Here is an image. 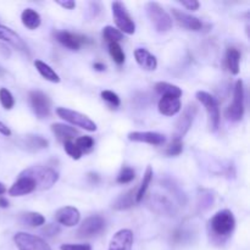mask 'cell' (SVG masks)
I'll return each instance as SVG.
<instances>
[{"label":"cell","instance_id":"1","mask_svg":"<svg viewBox=\"0 0 250 250\" xmlns=\"http://www.w3.org/2000/svg\"><path fill=\"white\" fill-rule=\"evenodd\" d=\"M21 176L32 178L36 183V189H49L59 180V173L55 170L45 166H32L20 173Z\"/></svg>","mask_w":250,"mask_h":250},{"label":"cell","instance_id":"2","mask_svg":"<svg viewBox=\"0 0 250 250\" xmlns=\"http://www.w3.org/2000/svg\"><path fill=\"white\" fill-rule=\"evenodd\" d=\"M146 15L150 20L151 24L158 32H167L172 27V19L170 15L166 12V10L161 6L159 2L150 1L146 5Z\"/></svg>","mask_w":250,"mask_h":250},{"label":"cell","instance_id":"3","mask_svg":"<svg viewBox=\"0 0 250 250\" xmlns=\"http://www.w3.org/2000/svg\"><path fill=\"white\" fill-rule=\"evenodd\" d=\"M212 233L219 237H229L236 227V220L229 210H221L216 212L210 220Z\"/></svg>","mask_w":250,"mask_h":250},{"label":"cell","instance_id":"4","mask_svg":"<svg viewBox=\"0 0 250 250\" xmlns=\"http://www.w3.org/2000/svg\"><path fill=\"white\" fill-rule=\"evenodd\" d=\"M197 99L204 105L205 110L208 112V119H209V127L210 131H217L220 126V109L217 104L216 98L212 97L211 94L207 92H197Z\"/></svg>","mask_w":250,"mask_h":250},{"label":"cell","instance_id":"5","mask_svg":"<svg viewBox=\"0 0 250 250\" xmlns=\"http://www.w3.org/2000/svg\"><path fill=\"white\" fill-rule=\"evenodd\" d=\"M56 114H58L59 117H61L65 121L70 122L73 126L81 127V128L85 129L88 132L97 131V125H95V122H93L89 117L81 114V112L71 109H66V107H58L56 109Z\"/></svg>","mask_w":250,"mask_h":250},{"label":"cell","instance_id":"6","mask_svg":"<svg viewBox=\"0 0 250 250\" xmlns=\"http://www.w3.org/2000/svg\"><path fill=\"white\" fill-rule=\"evenodd\" d=\"M244 115V87L243 81L238 80L234 85L233 102L226 110V117L231 121H241Z\"/></svg>","mask_w":250,"mask_h":250},{"label":"cell","instance_id":"7","mask_svg":"<svg viewBox=\"0 0 250 250\" xmlns=\"http://www.w3.org/2000/svg\"><path fill=\"white\" fill-rule=\"evenodd\" d=\"M112 15H114L115 22H116L119 31L126 34H133L136 32V24L127 12L126 6L121 1L112 2Z\"/></svg>","mask_w":250,"mask_h":250},{"label":"cell","instance_id":"8","mask_svg":"<svg viewBox=\"0 0 250 250\" xmlns=\"http://www.w3.org/2000/svg\"><path fill=\"white\" fill-rule=\"evenodd\" d=\"M14 242L19 250H51L44 239L34 234L19 232L14 236Z\"/></svg>","mask_w":250,"mask_h":250},{"label":"cell","instance_id":"9","mask_svg":"<svg viewBox=\"0 0 250 250\" xmlns=\"http://www.w3.org/2000/svg\"><path fill=\"white\" fill-rule=\"evenodd\" d=\"M29 102H31L32 110L39 119H46L50 115V100L43 92L32 90L29 93Z\"/></svg>","mask_w":250,"mask_h":250},{"label":"cell","instance_id":"10","mask_svg":"<svg viewBox=\"0 0 250 250\" xmlns=\"http://www.w3.org/2000/svg\"><path fill=\"white\" fill-rule=\"evenodd\" d=\"M105 227V220L102 216L98 215H93V216L87 217L82 225L78 229L77 234L80 238H90V237L97 236L98 233L104 229Z\"/></svg>","mask_w":250,"mask_h":250},{"label":"cell","instance_id":"11","mask_svg":"<svg viewBox=\"0 0 250 250\" xmlns=\"http://www.w3.org/2000/svg\"><path fill=\"white\" fill-rule=\"evenodd\" d=\"M195 115H197V106H195V105H189V106L183 111L182 116L178 119L177 124H176L175 133H173V141L182 142V138L186 136V133L189 131L190 126H192Z\"/></svg>","mask_w":250,"mask_h":250},{"label":"cell","instance_id":"12","mask_svg":"<svg viewBox=\"0 0 250 250\" xmlns=\"http://www.w3.org/2000/svg\"><path fill=\"white\" fill-rule=\"evenodd\" d=\"M133 247V232L131 229H121L110 241L109 250H132Z\"/></svg>","mask_w":250,"mask_h":250},{"label":"cell","instance_id":"13","mask_svg":"<svg viewBox=\"0 0 250 250\" xmlns=\"http://www.w3.org/2000/svg\"><path fill=\"white\" fill-rule=\"evenodd\" d=\"M80 211L73 207H63L55 212L56 222L66 227L76 226L80 222Z\"/></svg>","mask_w":250,"mask_h":250},{"label":"cell","instance_id":"14","mask_svg":"<svg viewBox=\"0 0 250 250\" xmlns=\"http://www.w3.org/2000/svg\"><path fill=\"white\" fill-rule=\"evenodd\" d=\"M128 139L131 142H141L151 146H163L166 142V137L158 132H131Z\"/></svg>","mask_w":250,"mask_h":250},{"label":"cell","instance_id":"15","mask_svg":"<svg viewBox=\"0 0 250 250\" xmlns=\"http://www.w3.org/2000/svg\"><path fill=\"white\" fill-rule=\"evenodd\" d=\"M172 15L175 17L176 22L183 28H187L189 31H200L203 28V23L198 17L192 16L189 14L181 11L178 9H172Z\"/></svg>","mask_w":250,"mask_h":250},{"label":"cell","instance_id":"16","mask_svg":"<svg viewBox=\"0 0 250 250\" xmlns=\"http://www.w3.org/2000/svg\"><path fill=\"white\" fill-rule=\"evenodd\" d=\"M34 189H36V183H34V181L32 178L26 177V176L20 175L16 182L9 189V194L11 197H21V195L29 194Z\"/></svg>","mask_w":250,"mask_h":250},{"label":"cell","instance_id":"17","mask_svg":"<svg viewBox=\"0 0 250 250\" xmlns=\"http://www.w3.org/2000/svg\"><path fill=\"white\" fill-rule=\"evenodd\" d=\"M55 38L59 43L62 44L66 48L71 49V50H78L83 43H85V37H80L77 34L70 33L67 31H58L55 33Z\"/></svg>","mask_w":250,"mask_h":250},{"label":"cell","instance_id":"18","mask_svg":"<svg viewBox=\"0 0 250 250\" xmlns=\"http://www.w3.org/2000/svg\"><path fill=\"white\" fill-rule=\"evenodd\" d=\"M181 100L180 98L173 97V95H163V98L159 102V111L165 116H175L181 110Z\"/></svg>","mask_w":250,"mask_h":250},{"label":"cell","instance_id":"19","mask_svg":"<svg viewBox=\"0 0 250 250\" xmlns=\"http://www.w3.org/2000/svg\"><path fill=\"white\" fill-rule=\"evenodd\" d=\"M0 39L6 42V43L11 44L12 46H15L19 50L27 53V45L23 43L21 37L16 32L12 31L11 28H9V27H5L2 24H0Z\"/></svg>","mask_w":250,"mask_h":250},{"label":"cell","instance_id":"20","mask_svg":"<svg viewBox=\"0 0 250 250\" xmlns=\"http://www.w3.org/2000/svg\"><path fill=\"white\" fill-rule=\"evenodd\" d=\"M134 58L138 65L146 71H154L158 67V61L154 55H151L146 49L138 48L134 50Z\"/></svg>","mask_w":250,"mask_h":250},{"label":"cell","instance_id":"21","mask_svg":"<svg viewBox=\"0 0 250 250\" xmlns=\"http://www.w3.org/2000/svg\"><path fill=\"white\" fill-rule=\"evenodd\" d=\"M51 131H53V133L58 137L59 141L63 142V143H65V142H71V139H73L76 136H78L77 129L63 124H53L51 125Z\"/></svg>","mask_w":250,"mask_h":250},{"label":"cell","instance_id":"22","mask_svg":"<svg viewBox=\"0 0 250 250\" xmlns=\"http://www.w3.org/2000/svg\"><path fill=\"white\" fill-rule=\"evenodd\" d=\"M136 190L129 189L128 192L125 193V194H121L114 203H112V209L115 210H127L129 208H132L134 205V202H136Z\"/></svg>","mask_w":250,"mask_h":250},{"label":"cell","instance_id":"23","mask_svg":"<svg viewBox=\"0 0 250 250\" xmlns=\"http://www.w3.org/2000/svg\"><path fill=\"white\" fill-rule=\"evenodd\" d=\"M21 20L23 26L27 27L28 29H37L42 23L41 15L33 9L23 10L21 15Z\"/></svg>","mask_w":250,"mask_h":250},{"label":"cell","instance_id":"24","mask_svg":"<svg viewBox=\"0 0 250 250\" xmlns=\"http://www.w3.org/2000/svg\"><path fill=\"white\" fill-rule=\"evenodd\" d=\"M34 66H36V68L38 70V72L42 75V77L45 78L46 81H50V82H53V83L60 82V77H59L58 73H56L55 71H54L53 68L48 65V63L44 62V61L36 60L34 61Z\"/></svg>","mask_w":250,"mask_h":250},{"label":"cell","instance_id":"25","mask_svg":"<svg viewBox=\"0 0 250 250\" xmlns=\"http://www.w3.org/2000/svg\"><path fill=\"white\" fill-rule=\"evenodd\" d=\"M226 62L232 75H238L239 62H241V54H239V51L237 50L236 48H229L226 54Z\"/></svg>","mask_w":250,"mask_h":250},{"label":"cell","instance_id":"26","mask_svg":"<svg viewBox=\"0 0 250 250\" xmlns=\"http://www.w3.org/2000/svg\"><path fill=\"white\" fill-rule=\"evenodd\" d=\"M151 180H153V168H151V166H148L146 170V172H144L143 180H142L141 186H139L138 190L136 192V198H134V199H136V203H141L142 200H143L144 195H146V189H148Z\"/></svg>","mask_w":250,"mask_h":250},{"label":"cell","instance_id":"27","mask_svg":"<svg viewBox=\"0 0 250 250\" xmlns=\"http://www.w3.org/2000/svg\"><path fill=\"white\" fill-rule=\"evenodd\" d=\"M155 90L161 95H173L180 98L182 95V89L175 84L167 82H159L155 84Z\"/></svg>","mask_w":250,"mask_h":250},{"label":"cell","instance_id":"28","mask_svg":"<svg viewBox=\"0 0 250 250\" xmlns=\"http://www.w3.org/2000/svg\"><path fill=\"white\" fill-rule=\"evenodd\" d=\"M24 144H26V148L32 151L48 148L49 146L48 141L41 136H27L26 139H24Z\"/></svg>","mask_w":250,"mask_h":250},{"label":"cell","instance_id":"29","mask_svg":"<svg viewBox=\"0 0 250 250\" xmlns=\"http://www.w3.org/2000/svg\"><path fill=\"white\" fill-rule=\"evenodd\" d=\"M21 222L27 226L38 227L45 224V219L39 212H26L21 216Z\"/></svg>","mask_w":250,"mask_h":250},{"label":"cell","instance_id":"30","mask_svg":"<svg viewBox=\"0 0 250 250\" xmlns=\"http://www.w3.org/2000/svg\"><path fill=\"white\" fill-rule=\"evenodd\" d=\"M103 37L110 43H119L124 39V33L112 26H106L103 29Z\"/></svg>","mask_w":250,"mask_h":250},{"label":"cell","instance_id":"31","mask_svg":"<svg viewBox=\"0 0 250 250\" xmlns=\"http://www.w3.org/2000/svg\"><path fill=\"white\" fill-rule=\"evenodd\" d=\"M109 53L111 55L112 60L117 63V65H122L126 60V55H125L124 50L120 46L119 43H110L109 44Z\"/></svg>","mask_w":250,"mask_h":250},{"label":"cell","instance_id":"32","mask_svg":"<svg viewBox=\"0 0 250 250\" xmlns=\"http://www.w3.org/2000/svg\"><path fill=\"white\" fill-rule=\"evenodd\" d=\"M75 144L78 146V149L82 151V154L89 153V151H92V149L94 148V139L89 136L78 137Z\"/></svg>","mask_w":250,"mask_h":250},{"label":"cell","instance_id":"33","mask_svg":"<svg viewBox=\"0 0 250 250\" xmlns=\"http://www.w3.org/2000/svg\"><path fill=\"white\" fill-rule=\"evenodd\" d=\"M0 103L5 110H11L15 105V99L11 92L6 88H0Z\"/></svg>","mask_w":250,"mask_h":250},{"label":"cell","instance_id":"34","mask_svg":"<svg viewBox=\"0 0 250 250\" xmlns=\"http://www.w3.org/2000/svg\"><path fill=\"white\" fill-rule=\"evenodd\" d=\"M134 177H136V172H134L133 168L128 167V166H125V167H122V170L120 171L116 181H117V183L125 185V183L132 182V181L134 180Z\"/></svg>","mask_w":250,"mask_h":250},{"label":"cell","instance_id":"35","mask_svg":"<svg viewBox=\"0 0 250 250\" xmlns=\"http://www.w3.org/2000/svg\"><path fill=\"white\" fill-rule=\"evenodd\" d=\"M154 207L160 208L159 212H161V214L171 215V214H173V212H175L172 204H171V203L168 202L166 198H156L155 202H154Z\"/></svg>","mask_w":250,"mask_h":250},{"label":"cell","instance_id":"36","mask_svg":"<svg viewBox=\"0 0 250 250\" xmlns=\"http://www.w3.org/2000/svg\"><path fill=\"white\" fill-rule=\"evenodd\" d=\"M63 146H65V151L67 153L68 156H71L73 160H80L81 156H82V151L78 149V146L75 143H72V142H65Z\"/></svg>","mask_w":250,"mask_h":250},{"label":"cell","instance_id":"37","mask_svg":"<svg viewBox=\"0 0 250 250\" xmlns=\"http://www.w3.org/2000/svg\"><path fill=\"white\" fill-rule=\"evenodd\" d=\"M102 98L103 100H105L106 103H109L112 106H119L120 105V98L116 93L111 92V90H103L102 92Z\"/></svg>","mask_w":250,"mask_h":250},{"label":"cell","instance_id":"38","mask_svg":"<svg viewBox=\"0 0 250 250\" xmlns=\"http://www.w3.org/2000/svg\"><path fill=\"white\" fill-rule=\"evenodd\" d=\"M182 150H183L182 142L173 141L172 144L166 149V154H167L168 156H177L182 153Z\"/></svg>","mask_w":250,"mask_h":250},{"label":"cell","instance_id":"39","mask_svg":"<svg viewBox=\"0 0 250 250\" xmlns=\"http://www.w3.org/2000/svg\"><path fill=\"white\" fill-rule=\"evenodd\" d=\"M60 227H59V225H55V224H49V225H45V226L43 227V229H42V233H44L45 236L48 237H53V236H56L58 233H60Z\"/></svg>","mask_w":250,"mask_h":250},{"label":"cell","instance_id":"40","mask_svg":"<svg viewBox=\"0 0 250 250\" xmlns=\"http://www.w3.org/2000/svg\"><path fill=\"white\" fill-rule=\"evenodd\" d=\"M61 250H92L89 244H62Z\"/></svg>","mask_w":250,"mask_h":250},{"label":"cell","instance_id":"41","mask_svg":"<svg viewBox=\"0 0 250 250\" xmlns=\"http://www.w3.org/2000/svg\"><path fill=\"white\" fill-rule=\"evenodd\" d=\"M180 4L190 11H197L200 5L197 0H182V1H180Z\"/></svg>","mask_w":250,"mask_h":250},{"label":"cell","instance_id":"42","mask_svg":"<svg viewBox=\"0 0 250 250\" xmlns=\"http://www.w3.org/2000/svg\"><path fill=\"white\" fill-rule=\"evenodd\" d=\"M58 2L60 6L65 7V9H68V10H72L76 7V2L73 1V0H66V1H56Z\"/></svg>","mask_w":250,"mask_h":250},{"label":"cell","instance_id":"43","mask_svg":"<svg viewBox=\"0 0 250 250\" xmlns=\"http://www.w3.org/2000/svg\"><path fill=\"white\" fill-rule=\"evenodd\" d=\"M0 133H1L2 136H6V137L11 136V131H10V128L6 126V125L2 124L1 121H0Z\"/></svg>","mask_w":250,"mask_h":250},{"label":"cell","instance_id":"44","mask_svg":"<svg viewBox=\"0 0 250 250\" xmlns=\"http://www.w3.org/2000/svg\"><path fill=\"white\" fill-rule=\"evenodd\" d=\"M7 207H9V202H7V199L2 197V195H0V208H7Z\"/></svg>","mask_w":250,"mask_h":250},{"label":"cell","instance_id":"45","mask_svg":"<svg viewBox=\"0 0 250 250\" xmlns=\"http://www.w3.org/2000/svg\"><path fill=\"white\" fill-rule=\"evenodd\" d=\"M94 68L97 71H104L105 70V65H104V63H102V62H95L94 63Z\"/></svg>","mask_w":250,"mask_h":250},{"label":"cell","instance_id":"46","mask_svg":"<svg viewBox=\"0 0 250 250\" xmlns=\"http://www.w3.org/2000/svg\"><path fill=\"white\" fill-rule=\"evenodd\" d=\"M5 192H6V188H5V186L2 185L1 182H0V195H2V194H4Z\"/></svg>","mask_w":250,"mask_h":250},{"label":"cell","instance_id":"47","mask_svg":"<svg viewBox=\"0 0 250 250\" xmlns=\"http://www.w3.org/2000/svg\"><path fill=\"white\" fill-rule=\"evenodd\" d=\"M5 73V71H4V68H1L0 67V76H2Z\"/></svg>","mask_w":250,"mask_h":250}]
</instances>
